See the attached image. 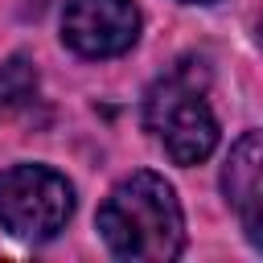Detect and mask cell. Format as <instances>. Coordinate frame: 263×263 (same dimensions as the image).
Returning <instances> with one entry per match:
<instances>
[{"instance_id": "1", "label": "cell", "mask_w": 263, "mask_h": 263, "mask_svg": "<svg viewBox=\"0 0 263 263\" xmlns=\"http://www.w3.org/2000/svg\"><path fill=\"white\" fill-rule=\"evenodd\" d=\"M99 234L119 259L168 263L185 251V218L160 173L123 177L99 205Z\"/></svg>"}, {"instance_id": "2", "label": "cell", "mask_w": 263, "mask_h": 263, "mask_svg": "<svg viewBox=\"0 0 263 263\" xmlns=\"http://www.w3.org/2000/svg\"><path fill=\"white\" fill-rule=\"evenodd\" d=\"M144 127L152 132V140L164 148L173 164H197L218 148V119L189 62H181L177 70H168L148 86Z\"/></svg>"}, {"instance_id": "3", "label": "cell", "mask_w": 263, "mask_h": 263, "mask_svg": "<svg viewBox=\"0 0 263 263\" xmlns=\"http://www.w3.org/2000/svg\"><path fill=\"white\" fill-rule=\"evenodd\" d=\"M74 214L70 181L49 164L0 168V226L21 242H49Z\"/></svg>"}, {"instance_id": "4", "label": "cell", "mask_w": 263, "mask_h": 263, "mask_svg": "<svg viewBox=\"0 0 263 263\" xmlns=\"http://www.w3.org/2000/svg\"><path fill=\"white\" fill-rule=\"evenodd\" d=\"M62 41L82 58H119L140 41V8L132 0H70Z\"/></svg>"}, {"instance_id": "5", "label": "cell", "mask_w": 263, "mask_h": 263, "mask_svg": "<svg viewBox=\"0 0 263 263\" xmlns=\"http://www.w3.org/2000/svg\"><path fill=\"white\" fill-rule=\"evenodd\" d=\"M263 140L259 132H242L238 144L230 148L226 156V168H222V189H226V201L234 205V214L242 218V230L247 238L259 247L263 242V230H259V201H263Z\"/></svg>"}, {"instance_id": "6", "label": "cell", "mask_w": 263, "mask_h": 263, "mask_svg": "<svg viewBox=\"0 0 263 263\" xmlns=\"http://www.w3.org/2000/svg\"><path fill=\"white\" fill-rule=\"evenodd\" d=\"M37 95V66L25 53H12L0 66V119L16 115L21 107H29Z\"/></svg>"}, {"instance_id": "7", "label": "cell", "mask_w": 263, "mask_h": 263, "mask_svg": "<svg viewBox=\"0 0 263 263\" xmlns=\"http://www.w3.org/2000/svg\"><path fill=\"white\" fill-rule=\"evenodd\" d=\"M185 4H210V0H185Z\"/></svg>"}]
</instances>
